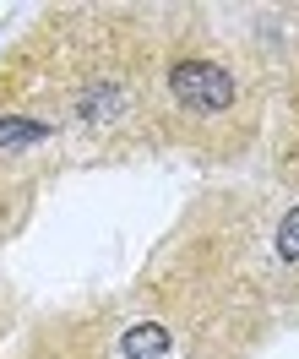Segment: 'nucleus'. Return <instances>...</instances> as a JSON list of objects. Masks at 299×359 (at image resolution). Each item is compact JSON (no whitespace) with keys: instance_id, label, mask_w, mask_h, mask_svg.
I'll return each mask as SVG.
<instances>
[{"instance_id":"f257e3e1","label":"nucleus","mask_w":299,"mask_h":359,"mask_svg":"<svg viewBox=\"0 0 299 359\" xmlns=\"http://www.w3.org/2000/svg\"><path fill=\"white\" fill-rule=\"evenodd\" d=\"M169 93L190 114H229L234 98H239L229 66H218V60H174L169 66Z\"/></svg>"},{"instance_id":"f03ea898","label":"nucleus","mask_w":299,"mask_h":359,"mask_svg":"<svg viewBox=\"0 0 299 359\" xmlns=\"http://www.w3.org/2000/svg\"><path fill=\"white\" fill-rule=\"evenodd\" d=\"M120 354L125 359H163L169 354V332H163L158 321H137V327H125V337H120Z\"/></svg>"},{"instance_id":"7ed1b4c3","label":"nucleus","mask_w":299,"mask_h":359,"mask_svg":"<svg viewBox=\"0 0 299 359\" xmlns=\"http://www.w3.org/2000/svg\"><path fill=\"white\" fill-rule=\"evenodd\" d=\"M49 126L44 120H22V114H0V147H33L44 142Z\"/></svg>"},{"instance_id":"20e7f679","label":"nucleus","mask_w":299,"mask_h":359,"mask_svg":"<svg viewBox=\"0 0 299 359\" xmlns=\"http://www.w3.org/2000/svg\"><path fill=\"white\" fill-rule=\"evenodd\" d=\"M277 256H283V262H299V207L277 224Z\"/></svg>"}]
</instances>
